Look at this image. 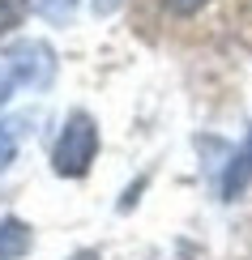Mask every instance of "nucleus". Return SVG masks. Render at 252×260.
I'll return each mask as SVG.
<instances>
[{"label":"nucleus","instance_id":"obj_5","mask_svg":"<svg viewBox=\"0 0 252 260\" xmlns=\"http://www.w3.org/2000/svg\"><path fill=\"white\" fill-rule=\"evenodd\" d=\"M21 13H26V5H21V0H0V39H5L9 30L21 21Z\"/></svg>","mask_w":252,"mask_h":260},{"label":"nucleus","instance_id":"obj_3","mask_svg":"<svg viewBox=\"0 0 252 260\" xmlns=\"http://www.w3.org/2000/svg\"><path fill=\"white\" fill-rule=\"evenodd\" d=\"M248 183H252V128H248L244 145L235 149V158L222 171V201H239L248 192Z\"/></svg>","mask_w":252,"mask_h":260},{"label":"nucleus","instance_id":"obj_6","mask_svg":"<svg viewBox=\"0 0 252 260\" xmlns=\"http://www.w3.org/2000/svg\"><path fill=\"white\" fill-rule=\"evenodd\" d=\"M35 9L51 21H69L73 17V0H35Z\"/></svg>","mask_w":252,"mask_h":260},{"label":"nucleus","instance_id":"obj_2","mask_svg":"<svg viewBox=\"0 0 252 260\" xmlns=\"http://www.w3.org/2000/svg\"><path fill=\"white\" fill-rule=\"evenodd\" d=\"M5 60H9V73H5V81H0V103L13 90H21V85H47L51 73H56V56H51V47L39 43V39L17 43Z\"/></svg>","mask_w":252,"mask_h":260},{"label":"nucleus","instance_id":"obj_4","mask_svg":"<svg viewBox=\"0 0 252 260\" xmlns=\"http://www.w3.org/2000/svg\"><path fill=\"white\" fill-rule=\"evenodd\" d=\"M26 252H30V231L17 218H5L0 222V260H17Z\"/></svg>","mask_w":252,"mask_h":260},{"label":"nucleus","instance_id":"obj_1","mask_svg":"<svg viewBox=\"0 0 252 260\" xmlns=\"http://www.w3.org/2000/svg\"><path fill=\"white\" fill-rule=\"evenodd\" d=\"M94 154H98V124L86 111H73L56 137V149H51V171L64 179H81Z\"/></svg>","mask_w":252,"mask_h":260},{"label":"nucleus","instance_id":"obj_8","mask_svg":"<svg viewBox=\"0 0 252 260\" xmlns=\"http://www.w3.org/2000/svg\"><path fill=\"white\" fill-rule=\"evenodd\" d=\"M13 154H17V141L9 137V128H0V171L13 162Z\"/></svg>","mask_w":252,"mask_h":260},{"label":"nucleus","instance_id":"obj_9","mask_svg":"<svg viewBox=\"0 0 252 260\" xmlns=\"http://www.w3.org/2000/svg\"><path fill=\"white\" fill-rule=\"evenodd\" d=\"M69 260H98V252H73Z\"/></svg>","mask_w":252,"mask_h":260},{"label":"nucleus","instance_id":"obj_7","mask_svg":"<svg viewBox=\"0 0 252 260\" xmlns=\"http://www.w3.org/2000/svg\"><path fill=\"white\" fill-rule=\"evenodd\" d=\"M162 5H167L175 17H188V13H197L201 5H210V0H162Z\"/></svg>","mask_w":252,"mask_h":260}]
</instances>
